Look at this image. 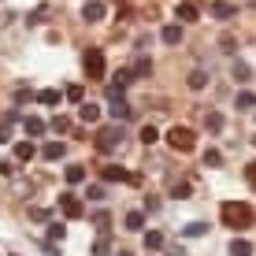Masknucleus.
Segmentation results:
<instances>
[{"label":"nucleus","instance_id":"nucleus-1","mask_svg":"<svg viewBox=\"0 0 256 256\" xmlns=\"http://www.w3.org/2000/svg\"><path fill=\"white\" fill-rule=\"evenodd\" d=\"M219 216H223V223L234 226V230H249L252 226V208L245 204V200H226V204L219 208Z\"/></svg>","mask_w":256,"mask_h":256},{"label":"nucleus","instance_id":"nucleus-2","mask_svg":"<svg viewBox=\"0 0 256 256\" xmlns=\"http://www.w3.org/2000/svg\"><path fill=\"white\" fill-rule=\"evenodd\" d=\"M122 138H126V130H122V122H112V126H100L93 138V145L100 148V152H116L122 145Z\"/></svg>","mask_w":256,"mask_h":256},{"label":"nucleus","instance_id":"nucleus-3","mask_svg":"<svg viewBox=\"0 0 256 256\" xmlns=\"http://www.w3.org/2000/svg\"><path fill=\"white\" fill-rule=\"evenodd\" d=\"M167 145H171L174 152H190V148L197 145V134H193L190 126H171L167 130Z\"/></svg>","mask_w":256,"mask_h":256},{"label":"nucleus","instance_id":"nucleus-4","mask_svg":"<svg viewBox=\"0 0 256 256\" xmlns=\"http://www.w3.org/2000/svg\"><path fill=\"white\" fill-rule=\"evenodd\" d=\"M82 67H86V78H90V82H104V70H108V67H104V52H100V48H90V52H86V56H82Z\"/></svg>","mask_w":256,"mask_h":256},{"label":"nucleus","instance_id":"nucleus-5","mask_svg":"<svg viewBox=\"0 0 256 256\" xmlns=\"http://www.w3.org/2000/svg\"><path fill=\"white\" fill-rule=\"evenodd\" d=\"M60 212H64L67 219H82V212H86V204L74 197V193H60Z\"/></svg>","mask_w":256,"mask_h":256},{"label":"nucleus","instance_id":"nucleus-6","mask_svg":"<svg viewBox=\"0 0 256 256\" xmlns=\"http://www.w3.org/2000/svg\"><path fill=\"white\" fill-rule=\"evenodd\" d=\"M100 174H104V182H138V174H130L126 167H119V164H108Z\"/></svg>","mask_w":256,"mask_h":256},{"label":"nucleus","instance_id":"nucleus-7","mask_svg":"<svg viewBox=\"0 0 256 256\" xmlns=\"http://www.w3.org/2000/svg\"><path fill=\"white\" fill-rule=\"evenodd\" d=\"M174 15H178V22H197L200 19V8H197V0H182V4L174 8Z\"/></svg>","mask_w":256,"mask_h":256},{"label":"nucleus","instance_id":"nucleus-8","mask_svg":"<svg viewBox=\"0 0 256 256\" xmlns=\"http://www.w3.org/2000/svg\"><path fill=\"white\" fill-rule=\"evenodd\" d=\"M112 119H116V122H122V119H130V116H134V108H130V104L126 100H122V96L119 93H112Z\"/></svg>","mask_w":256,"mask_h":256},{"label":"nucleus","instance_id":"nucleus-9","mask_svg":"<svg viewBox=\"0 0 256 256\" xmlns=\"http://www.w3.org/2000/svg\"><path fill=\"white\" fill-rule=\"evenodd\" d=\"M82 19L86 22H100L104 19V4H100V0H86V4H82Z\"/></svg>","mask_w":256,"mask_h":256},{"label":"nucleus","instance_id":"nucleus-10","mask_svg":"<svg viewBox=\"0 0 256 256\" xmlns=\"http://www.w3.org/2000/svg\"><path fill=\"white\" fill-rule=\"evenodd\" d=\"M78 119H82V122H100V104L82 100V104H78Z\"/></svg>","mask_w":256,"mask_h":256},{"label":"nucleus","instance_id":"nucleus-11","mask_svg":"<svg viewBox=\"0 0 256 256\" xmlns=\"http://www.w3.org/2000/svg\"><path fill=\"white\" fill-rule=\"evenodd\" d=\"M212 15H216V19H234L238 4H230V0H216V4H212Z\"/></svg>","mask_w":256,"mask_h":256},{"label":"nucleus","instance_id":"nucleus-12","mask_svg":"<svg viewBox=\"0 0 256 256\" xmlns=\"http://www.w3.org/2000/svg\"><path fill=\"white\" fill-rule=\"evenodd\" d=\"M22 130H26L30 138H41L48 126H45V119H38V116H26V119H22Z\"/></svg>","mask_w":256,"mask_h":256},{"label":"nucleus","instance_id":"nucleus-13","mask_svg":"<svg viewBox=\"0 0 256 256\" xmlns=\"http://www.w3.org/2000/svg\"><path fill=\"white\" fill-rule=\"evenodd\" d=\"M160 41H164V45H178V41H182V26H178V22L164 26V30H160Z\"/></svg>","mask_w":256,"mask_h":256},{"label":"nucleus","instance_id":"nucleus-14","mask_svg":"<svg viewBox=\"0 0 256 256\" xmlns=\"http://www.w3.org/2000/svg\"><path fill=\"white\" fill-rule=\"evenodd\" d=\"M64 152H67V148H64V141H48V145L41 148V156H45V160H52V164H56V160H64Z\"/></svg>","mask_w":256,"mask_h":256},{"label":"nucleus","instance_id":"nucleus-15","mask_svg":"<svg viewBox=\"0 0 256 256\" xmlns=\"http://www.w3.org/2000/svg\"><path fill=\"white\" fill-rule=\"evenodd\" d=\"M64 178L70 182V186H78V182H86V167L82 164H70L67 171H64Z\"/></svg>","mask_w":256,"mask_h":256},{"label":"nucleus","instance_id":"nucleus-16","mask_svg":"<svg viewBox=\"0 0 256 256\" xmlns=\"http://www.w3.org/2000/svg\"><path fill=\"white\" fill-rule=\"evenodd\" d=\"M134 82V70H119L116 78H112V93H119V90H126V86Z\"/></svg>","mask_w":256,"mask_h":256},{"label":"nucleus","instance_id":"nucleus-17","mask_svg":"<svg viewBox=\"0 0 256 256\" xmlns=\"http://www.w3.org/2000/svg\"><path fill=\"white\" fill-rule=\"evenodd\" d=\"M34 152H38V148H34V141H19V145H15V160H34Z\"/></svg>","mask_w":256,"mask_h":256},{"label":"nucleus","instance_id":"nucleus-18","mask_svg":"<svg viewBox=\"0 0 256 256\" xmlns=\"http://www.w3.org/2000/svg\"><path fill=\"white\" fill-rule=\"evenodd\" d=\"M230 256H252V245L245 242V238H234L230 242Z\"/></svg>","mask_w":256,"mask_h":256},{"label":"nucleus","instance_id":"nucleus-19","mask_svg":"<svg viewBox=\"0 0 256 256\" xmlns=\"http://www.w3.org/2000/svg\"><path fill=\"white\" fill-rule=\"evenodd\" d=\"M208 86V70H193L190 74V90H204Z\"/></svg>","mask_w":256,"mask_h":256},{"label":"nucleus","instance_id":"nucleus-20","mask_svg":"<svg viewBox=\"0 0 256 256\" xmlns=\"http://www.w3.org/2000/svg\"><path fill=\"white\" fill-rule=\"evenodd\" d=\"M126 230H145V216L141 212H130L126 216Z\"/></svg>","mask_w":256,"mask_h":256},{"label":"nucleus","instance_id":"nucleus-21","mask_svg":"<svg viewBox=\"0 0 256 256\" xmlns=\"http://www.w3.org/2000/svg\"><path fill=\"white\" fill-rule=\"evenodd\" d=\"M145 249H164V234L160 230H148L145 234Z\"/></svg>","mask_w":256,"mask_h":256},{"label":"nucleus","instance_id":"nucleus-22","mask_svg":"<svg viewBox=\"0 0 256 256\" xmlns=\"http://www.w3.org/2000/svg\"><path fill=\"white\" fill-rule=\"evenodd\" d=\"M204 126L212 130V134H216V130H223V116H219V112H208V116H204Z\"/></svg>","mask_w":256,"mask_h":256},{"label":"nucleus","instance_id":"nucleus-23","mask_svg":"<svg viewBox=\"0 0 256 256\" xmlns=\"http://www.w3.org/2000/svg\"><path fill=\"white\" fill-rule=\"evenodd\" d=\"M182 234L186 238H200V234H208V223H190V226H182Z\"/></svg>","mask_w":256,"mask_h":256},{"label":"nucleus","instance_id":"nucleus-24","mask_svg":"<svg viewBox=\"0 0 256 256\" xmlns=\"http://www.w3.org/2000/svg\"><path fill=\"white\" fill-rule=\"evenodd\" d=\"M38 100L52 108V104H60V90H41V93H38Z\"/></svg>","mask_w":256,"mask_h":256},{"label":"nucleus","instance_id":"nucleus-25","mask_svg":"<svg viewBox=\"0 0 256 256\" xmlns=\"http://www.w3.org/2000/svg\"><path fill=\"white\" fill-rule=\"evenodd\" d=\"M145 74H152V60L141 56V60H138V67H134V78H145Z\"/></svg>","mask_w":256,"mask_h":256},{"label":"nucleus","instance_id":"nucleus-26","mask_svg":"<svg viewBox=\"0 0 256 256\" xmlns=\"http://www.w3.org/2000/svg\"><path fill=\"white\" fill-rule=\"evenodd\" d=\"M238 108H242V112L256 108V93H238Z\"/></svg>","mask_w":256,"mask_h":256},{"label":"nucleus","instance_id":"nucleus-27","mask_svg":"<svg viewBox=\"0 0 256 256\" xmlns=\"http://www.w3.org/2000/svg\"><path fill=\"white\" fill-rule=\"evenodd\" d=\"M48 126L56 130V134H67V130H70V119H67V116H56V119L48 122Z\"/></svg>","mask_w":256,"mask_h":256},{"label":"nucleus","instance_id":"nucleus-28","mask_svg":"<svg viewBox=\"0 0 256 256\" xmlns=\"http://www.w3.org/2000/svg\"><path fill=\"white\" fill-rule=\"evenodd\" d=\"M223 164V152H219V148H208L204 152V167H219Z\"/></svg>","mask_w":256,"mask_h":256},{"label":"nucleus","instance_id":"nucleus-29","mask_svg":"<svg viewBox=\"0 0 256 256\" xmlns=\"http://www.w3.org/2000/svg\"><path fill=\"white\" fill-rule=\"evenodd\" d=\"M108 249H112L108 238H96V242H93V256H108Z\"/></svg>","mask_w":256,"mask_h":256},{"label":"nucleus","instance_id":"nucleus-30","mask_svg":"<svg viewBox=\"0 0 256 256\" xmlns=\"http://www.w3.org/2000/svg\"><path fill=\"white\" fill-rule=\"evenodd\" d=\"M234 78H238V82H249V64L238 60V64H234Z\"/></svg>","mask_w":256,"mask_h":256},{"label":"nucleus","instance_id":"nucleus-31","mask_svg":"<svg viewBox=\"0 0 256 256\" xmlns=\"http://www.w3.org/2000/svg\"><path fill=\"white\" fill-rule=\"evenodd\" d=\"M141 141H145V145H152V141H160V134H156V126H141Z\"/></svg>","mask_w":256,"mask_h":256},{"label":"nucleus","instance_id":"nucleus-32","mask_svg":"<svg viewBox=\"0 0 256 256\" xmlns=\"http://www.w3.org/2000/svg\"><path fill=\"white\" fill-rule=\"evenodd\" d=\"M86 197H90V200H104V197H108V190H104V186H90V190H86Z\"/></svg>","mask_w":256,"mask_h":256},{"label":"nucleus","instance_id":"nucleus-33","mask_svg":"<svg viewBox=\"0 0 256 256\" xmlns=\"http://www.w3.org/2000/svg\"><path fill=\"white\" fill-rule=\"evenodd\" d=\"M67 100H74V104H82V86H67Z\"/></svg>","mask_w":256,"mask_h":256},{"label":"nucleus","instance_id":"nucleus-34","mask_svg":"<svg viewBox=\"0 0 256 256\" xmlns=\"http://www.w3.org/2000/svg\"><path fill=\"white\" fill-rule=\"evenodd\" d=\"M64 234H67V230H64L60 223H52V226H48V242H64Z\"/></svg>","mask_w":256,"mask_h":256},{"label":"nucleus","instance_id":"nucleus-35","mask_svg":"<svg viewBox=\"0 0 256 256\" xmlns=\"http://www.w3.org/2000/svg\"><path fill=\"white\" fill-rule=\"evenodd\" d=\"M45 15H48V8H38V12H34L26 22H30V26H41V22H45Z\"/></svg>","mask_w":256,"mask_h":256},{"label":"nucleus","instance_id":"nucleus-36","mask_svg":"<svg viewBox=\"0 0 256 256\" xmlns=\"http://www.w3.org/2000/svg\"><path fill=\"white\" fill-rule=\"evenodd\" d=\"M171 197H178V200H182V197H190V182H178V186L171 190Z\"/></svg>","mask_w":256,"mask_h":256},{"label":"nucleus","instance_id":"nucleus-37","mask_svg":"<svg viewBox=\"0 0 256 256\" xmlns=\"http://www.w3.org/2000/svg\"><path fill=\"white\" fill-rule=\"evenodd\" d=\"M167 256H186V245H182V242H174V245H167Z\"/></svg>","mask_w":256,"mask_h":256},{"label":"nucleus","instance_id":"nucleus-38","mask_svg":"<svg viewBox=\"0 0 256 256\" xmlns=\"http://www.w3.org/2000/svg\"><path fill=\"white\" fill-rule=\"evenodd\" d=\"M245 182H249V186H256V160L245 167Z\"/></svg>","mask_w":256,"mask_h":256},{"label":"nucleus","instance_id":"nucleus-39","mask_svg":"<svg viewBox=\"0 0 256 256\" xmlns=\"http://www.w3.org/2000/svg\"><path fill=\"white\" fill-rule=\"evenodd\" d=\"M4 141H12V126H8V122H0V145H4Z\"/></svg>","mask_w":256,"mask_h":256},{"label":"nucleus","instance_id":"nucleus-40","mask_svg":"<svg viewBox=\"0 0 256 256\" xmlns=\"http://www.w3.org/2000/svg\"><path fill=\"white\" fill-rule=\"evenodd\" d=\"M197 4H216V0H197Z\"/></svg>","mask_w":256,"mask_h":256},{"label":"nucleus","instance_id":"nucleus-41","mask_svg":"<svg viewBox=\"0 0 256 256\" xmlns=\"http://www.w3.org/2000/svg\"><path fill=\"white\" fill-rule=\"evenodd\" d=\"M119 256H130V252H119Z\"/></svg>","mask_w":256,"mask_h":256}]
</instances>
